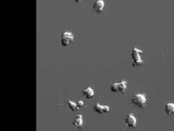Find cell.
Returning a JSON list of instances; mask_svg holds the SVG:
<instances>
[{
  "label": "cell",
  "instance_id": "4fadbf2b",
  "mask_svg": "<svg viewBox=\"0 0 174 131\" xmlns=\"http://www.w3.org/2000/svg\"><path fill=\"white\" fill-rule=\"evenodd\" d=\"M73 1H74V2H76V3H80L81 2V0H73Z\"/></svg>",
  "mask_w": 174,
  "mask_h": 131
},
{
  "label": "cell",
  "instance_id": "7c38bea8",
  "mask_svg": "<svg viewBox=\"0 0 174 131\" xmlns=\"http://www.w3.org/2000/svg\"><path fill=\"white\" fill-rule=\"evenodd\" d=\"M77 104H78V106H79V107H82V106H84V102H83V101H79V102L77 103Z\"/></svg>",
  "mask_w": 174,
  "mask_h": 131
},
{
  "label": "cell",
  "instance_id": "ba28073f",
  "mask_svg": "<svg viewBox=\"0 0 174 131\" xmlns=\"http://www.w3.org/2000/svg\"><path fill=\"white\" fill-rule=\"evenodd\" d=\"M82 93L84 97L87 98V99H91L94 96V91L90 87H88V88H86L85 89L83 90Z\"/></svg>",
  "mask_w": 174,
  "mask_h": 131
},
{
  "label": "cell",
  "instance_id": "3957f363",
  "mask_svg": "<svg viewBox=\"0 0 174 131\" xmlns=\"http://www.w3.org/2000/svg\"><path fill=\"white\" fill-rule=\"evenodd\" d=\"M143 51L139 50L136 47H134L132 51V55H131V57H132L133 60V66H140L143 63L142 59L141 58L140 53H142Z\"/></svg>",
  "mask_w": 174,
  "mask_h": 131
},
{
  "label": "cell",
  "instance_id": "277c9868",
  "mask_svg": "<svg viewBox=\"0 0 174 131\" xmlns=\"http://www.w3.org/2000/svg\"><path fill=\"white\" fill-rule=\"evenodd\" d=\"M127 88V82L126 81H121V82L114 83L111 85V91L113 93H124Z\"/></svg>",
  "mask_w": 174,
  "mask_h": 131
},
{
  "label": "cell",
  "instance_id": "9c48e42d",
  "mask_svg": "<svg viewBox=\"0 0 174 131\" xmlns=\"http://www.w3.org/2000/svg\"><path fill=\"white\" fill-rule=\"evenodd\" d=\"M73 124L76 126V127H78V128H81L83 125V116L81 114L77 115V117L73 122Z\"/></svg>",
  "mask_w": 174,
  "mask_h": 131
},
{
  "label": "cell",
  "instance_id": "8992f818",
  "mask_svg": "<svg viewBox=\"0 0 174 131\" xmlns=\"http://www.w3.org/2000/svg\"><path fill=\"white\" fill-rule=\"evenodd\" d=\"M105 7V1L103 0H95L93 4V8L95 12L100 13L103 10Z\"/></svg>",
  "mask_w": 174,
  "mask_h": 131
},
{
  "label": "cell",
  "instance_id": "52a82bcc",
  "mask_svg": "<svg viewBox=\"0 0 174 131\" xmlns=\"http://www.w3.org/2000/svg\"><path fill=\"white\" fill-rule=\"evenodd\" d=\"M95 112L98 114H103V113H109L110 107L108 106H102L100 104H97L94 107Z\"/></svg>",
  "mask_w": 174,
  "mask_h": 131
},
{
  "label": "cell",
  "instance_id": "30bf717a",
  "mask_svg": "<svg viewBox=\"0 0 174 131\" xmlns=\"http://www.w3.org/2000/svg\"><path fill=\"white\" fill-rule=\"evenodd\" d=\"M165 111L166 114L168 115H171L174 113V104L173 103H168L165 105Z\"/></svg>",
  "mask_w": 174,
  "mask_h": 131
},
{
  "label": "cell",
  "instance_id": "6da1fadb",
  "mask_svg": "<svg viewBox=\"0 0 174 131\" xmlns=\"http://www.w3.org/2000/svg\"><path fill=\"white\" fill-rule=\"evenodd\" d=\"M131 103L134 106L138 108H144L147 104V98L144 94H138L134 95V97L131 99Z\"/></svg>",
  "mask_w": 174,
  "mask_h": 131
},
{
  "label": "cell",
  "instance_id": "5b68a950",
  "mask_svg": "<svg viewBox=\"0 0 174 131\" xmlns=\"http://www.w3.org/2000/svg\"><path fill=\"white\" fill-rule=\"evenodd\" d=\"M126 124L130 128H134L136 125V119L133 114H129L125 119Z\"/></svg>",
  "mask_w": 174,
  "mask_h": 131
},
{
  "label": "cell",
  "instance_id": "7a4b0ae2",
  "mask_svg": "<svg viewBox=\"0 0 174 131\" xmlns=\"http://www.w3.org/2000/svg\"><path fill=\"white\" fill-rule=\"evenodd\" d=\"M61 44L63 47H68L74 40V36L72 33L66 32L61 34Z\"/></svg>",
  "mask_w": 174,
  "mask_h": 131
},
{
  "label": "cell",
  "instance_id": "8fae6325",
  "mask_svg": "<svg viewBox=\"0 0 174 131\" xmlns=\"http://www.w3.org/2000/svg\"><path fill=\"white\" fill-rule=\"evenodd\" d=\"M67 104H68V108H69V109H71V111H79V106H78V104H76V103L73 102V101H70V100H69V101H68Z\"/></svg>",
  "mask_w": 174,
  "mask_h": 131
}]
</instances>
